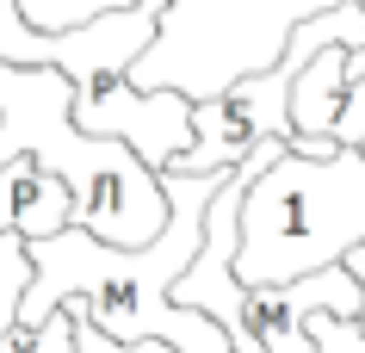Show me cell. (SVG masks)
<instances>
[{"mask_svg":"<svg viewBox=\"0 0 365 353\" xmlns=\"http://www.w3.org/2000/svg\"><path fill=\"white\" fill-rule=\"evenodd\" d=\"M223 174H173L161 168L155 186L168 193V223L143 248H112L87 230H56L43 242H19L31 260L13 322L38 329L43 316H56V304L87 322L99 341L112 347H168V353H235L230 334L211 316L180 310L173 304V279L186 273V260L205 242V205H211Z\"/></svg>","mask_w":365,"mask_h":353,"instance_id":"6da1fadb","label":"cell"},{"mask_svg":"<svg viewBox=\"0 0 365 353\" xmlns=\"http://www.w3.org/2000/svg\"><path fill=\"white\" fill-rule=\"evenodd\" d=\"M31 31H68L99 13H124L136 0H13ZM341 0H168L155 19L149 50L130 62L136 93H180V99H217L235 81L267 75L285 56L291 31Z\"/></svg>","mask_w":365,"mask_h":353,"instance_id":"7a4b0ae2","label":"cell"},{"mask_svg":"<svg viewBox=\"0 0 365 353\" xmlns=\"http://www.w3.org/2000/svg\"><path fill=\"white\" fill-rule=\"evenodd\" d=\"M75 87L56 68H13L0 62V168L13 155H31L43 174H56L75 198V223L112 248H143L168 223V193L155 174L106 137H81L68 118Z\"/></svg>","mask_w":365,"mask_h":353,"instance_id":"3957f363","label":"cell"},{"mask_svg":"<svg viewBox=\"0 0 365 353\" xmlns=\"http://www.w3.org/2000/svg\"><path fill=\"white\" fill-rule=\"evenodd\" d=\"M365 242V155H279L248 174L235 205V279L248 292H272L304 273L341 267Z\"/></svg>","mask_w":365,"mask_h":353,"instance_id":"277c9868","label":"cell"},{"mask_svg":"<svg viewBox=\"0 0 365 353\" xmlns=\"http://www.w3.org/2000/svg\"><path fill=\"white\" fill-rule=\"evenodd\" d=\"M75 223V198L56 174H43L31 155H13L0 168V235L13 242H43Z\"/></svg>","mask_w":365,"mask_h":353,"instance_id":"5b68a950","label":"cell"},{"mask_svg":"<svg viewBox=\"0 0 365 353\" xmlns=\"http://www.w3.org/2000/svg\"><path fill=\"white\" fill-rule=\"evenodd\" d=\"M0 353H81V316L68 304H56V316H43L38 329L6 322L0 329Z\"/></svg>","mask_w":365,"mask_h":353,"instance_id":"8992f818","label":"cell"},{"mask_svg":"<svg viewBox=\"0 0 365 353\" xmlns=\"http://www.w3.org/2000/svg\"><path fill=\"white\" fill-rule=\"evenodd\" d=\"M328 143H334V149H359L365 143V75L346 81L341 112H334V124H328Z\"/></svg>","mask_w":365,"mask_h":353,"instance_id":"52a82bcc","label":"cell"},{"mask_svg":"<svg viewBox=\"0 0 365 353\" xmlns=\"http://www.w3.org/2000/svg\"><path fill=\"white\" fill-rule=\"evenodd\" d=\"M304 329H309V341H316V353H365L359 322H341V316H309Z\"/></svg>","mask_w":365,"mask_h":353,"instance_id":"ba28073f","label":"cell"},{"mask_svg":"<svg viewBox=\"0 0 365 353\" xmlns=\"http://www.w3.org/2000/svg\"><path fill=\"white\" fill-rule=\"evenodd\" d=\"M353 75H365V50H346V81Z\"/></svg>","mask_w":365,"mask_h":353,"instance_id":"9c48e42d","label":"cell"},{"mask_svg":"<svg viewBox=\"0 0 365 353\" xmlns=\"http://www.w3.org/2000/svg\"><path fill=\"white\" fill-rule=\"evenodd\" d=\"M353 6H359V13H365V0H353Z\"/></svg>","mask_w":365,"mask_h":353,"instance_id":"30bf717a","label":"cell"},{"mask_svg":"<svg viewBox=\"0 0 365 353\" xmlns=\"http://www.w3.org/2000/svg\"><path fill=\"white\" fill-rule=\"evenodd\" d=\"M359 155H365V143H359Z\"/></svg>","mask_w":365,"mask_h":353,"instance_id":"8fae6325","label":"cell"}]
</instances>
